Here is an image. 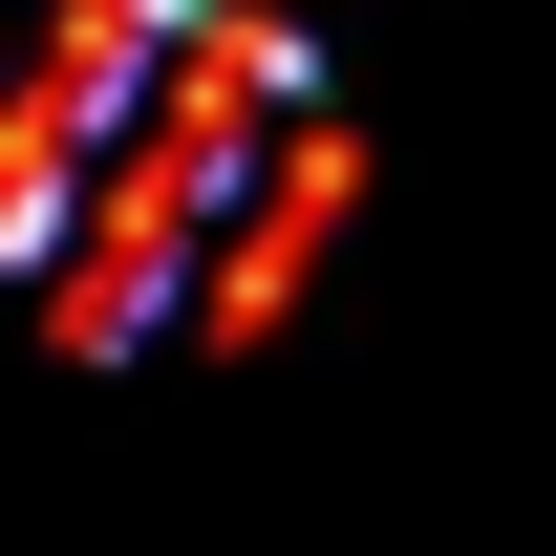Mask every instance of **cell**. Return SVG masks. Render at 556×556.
I'll use <instances>...</instances> for the list:
<instances>
[{
    "mask_svg": "<svg viewBox=\"0 0 556 556\" xmlns=\"http://www.w3.org/2000/svg\"><path fill=\"white\" fill-rule=\"evenodd\" d=\"M343 214L321 65L236 0H86L0 108V278L65 343H172V321H278V278Z\"/></svg>",
    "mask_w": 556,
    "mask_h": 556,
    "instance_id": "obj_1",
    "label": "cell"
}]
</instances>
